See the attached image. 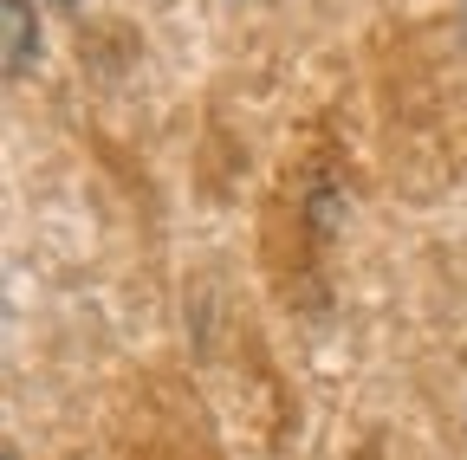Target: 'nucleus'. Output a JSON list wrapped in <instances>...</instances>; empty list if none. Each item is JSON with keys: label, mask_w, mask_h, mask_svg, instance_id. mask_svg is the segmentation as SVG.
Returning a JSON list of instances; mask_svg holds the SVG:
<instances>
[{"label": "nucleus", "mask_w": 467, "mask_h": 460, "mask_svg": "<svg viewBox=\"0 0 467 460\" xmlns=\"http://www.w3.org/2000/svg\"><path fill=\"white\" fill-rule=\"evenodd\" d=\"M7 460H20V454H7Z\"/></svg>", "instance_id": "2"}, {"label": "nucleus", "mask_w": 467, "mask_h": 460, "mask_svg": "<svg viewBox=\"0 0 467 460\" xmlns=\"http://www.w3.org/2000/svg\"><path fill=\"white\" fill-rule=\"evenodd\" d=\"M7 14V78H26L33 59H39V26H33V7L26 0H0Z\"/></svg>", "instance_id": "1"}]
</instances>
